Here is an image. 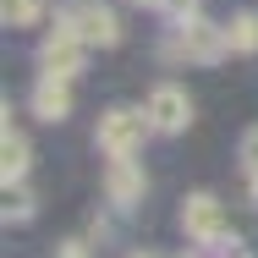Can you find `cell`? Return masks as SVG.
I'll return each instance as SVG.
<instances>
[{
    "label": "cell",
    "instance_id": "1",
    "mask_svg": "<svg viewBox=\"0 0 258 258\" xmlns=\"http://www.w3.org/2000/svg\"><path fill=\"white\" fill-rule=\"evenodd\" d=\"M165 60H198V66H220L225 55H231V33H225V22H209V17H187V22H176V33L159 44Z\"/></svg>",
    "mask_w": 258,
    "mask_h": 258
},
{
    "label": "cell",
    "instance_id": "2",
    "mask_svg": "<svg viewBox=\"0 0 258 258\" xmlns=\"http://www.w3.org/2000/svg\"><path fill=\"white\" fill-rule=\"evenodd\" d=\"M55 28H72L88 50H115L121 44V17L104 0H72V6H60L55 11Z\"/></svg>",
    "mask_w": 258,
    "mask_h": 258
},
{
    "label": "cell",
    "instance_id": "3",
    "mask_svg": "<svg viewBox=\"0 0 258 258\" xmlns=\"http://www.w3.org/2000/svg\"><path fill=\"white\" fill-rule=\"evenodd\" d=\"M181 231L192 236V242H204V247H220V253H236L242 242L231 236V225H225V209L214 192H192L187 204H181Z\"/></svg>",
    "mask_w": 258,
    "mask_h": 258
},
{
    "label": "cell",
    "instance_id": "4",
    "mask_svg": "<svg viewBox=\"0 0 258 258\" xmlns=\"http://www.w3.org/2000/svg\"><path fill=\"white\" fill-rule=\"evenodd\" d=\"M149 132H154V121H149V110H126V104H115V110H104L99 115V149L110 159L115 154H138L143 143H149Z\"/></svg>",
    "mask_w": 258,
    "mask_h": 258
},
{
    "label": "cell",
    "instance_id": "5",
    "mask_svg": "<svg viewBox=\"0 0 258 258\" xmlns=\"http://www.w3.org/2000/svg\"><path fill=\"white\" fill-rule=\"evenodd\" d=\"M143 110H149L154 132H165V138H176V132L192 126V99H187V88H176V83H159Z\"/></svg>",
    "mask_w": 258,
    "mask_h": 258
},
{
    "label": "cell",
    "instance_id": "6",
    "mask_svg": "<svg viewBox=\"0 0 258 258\" xmlns=\"http://www.w3.org/2000/svg\"><path fill=\"white\" fill-rule=\"evenodd\" d=\"M39 66H44L50 77H77V72L88 66V44H83L72 28H55L50 39L39 44Z\"/></svg>",
    "mask_w": 258,
    "mask_h": 258
},
{
    "label": "cell",
    "instance_id": "7",
    "mask_svg": "<svg viewBox=\"0 0 258 258\" xmlns=\"http://www.w3.org/2000/svg\"><path fill=\"white\" fill-rule=\"evenodd\" d=\"M143 192H149L143 165H138L132 154H115L110 170H104V198H110L115 209H132V204H143Z\"/></svg>",
    "mask_w": 258,
    "mask_h": 258
},
{
    "label": "cell",
    "instance_id": "8",
    "mask_svg": "<svg viewBox=\"0 0 258 258\" xmlns=\"http://www.w3.org/2000/svg\"><path fill=\"white\" fill-rule=\"evenodd\" d=\"M33 115H39V121H66V115H72V77H50V72H44V77H39V83H33Z\"/></svg>",
    "mask_w": 258,
    "mask_h": 258
},
{
    "label": "cell",
    "instance_id": "9",
    "mask_svg": "<svg viewBox=\"0 0 258 258\" xmlns=\"http://www.w3.org/2000/svg\"><path fill=\"white\" fill-rule=\"evenodd\" d=\"M28 165H33V143L11 126V115H6V138H0V181L6 187H17L22 176H28Z\"/></svg>",
    "mask_w": 258,
    "mask_h": 258
},
{
    "label": "cell",
    "instance_id": "10",
    "mask_svg": "<svg viewBox=\"0 0 258 258\" xmlns=\"http://www.w3.org/2000/svg\"><path fill=\"white\" fill-rule=\"evenodd\" d=\"M225 33H231V55H258V17L253 11H236L225 22Z\"/></svg>",
    "mask_w": 258,
    "mask_h": 258
},
{
    "label": "cell",
    "instance_id": "11",
    "mask_svg": "<svg viewBox=\"0 0 258 258\" xmlns=\"http://www.w3.org/2000/svg\"><path fill=\"white\" fill-rule=\"evenodd\" d=\"M33 214H39V198H33L22 181H17V187H6V225H28Z\"/></svg>",
    "mask_w": 258,
    "mask_h": 258
},
{
    "label": "cell",
    "instance_id": "12",
    "mask_svg": "<svg viewBox=\"0 0 258 258\" xmlns=\"http://www.w3.org/2000/svg\"><path fill=\"white\" fill-rule=\"evenodd\" d=\"M0 17H6V28H33L44 17V0H0Z\"/></svg>",
    "mask_w": 258,
    "mask_h": 258
},
{
    "label": "cell",
    "instance_id": "13",
    "mask_svg": "<svg viewBox=\"0 0 258 258\" xmlns=\"http://www.w3.org/2000/svg\"><path fill=\"white\" fill-rule=\"evenodd\" d=\"M236 159H242V170H247V176H258V126H253V132H242V149H236Z\"/></svg>",
    "mask_w": 258,
    "mask_h": 258
},
{
    "label": "cell",
    "instance_id": "14",
    "mask_svg": "<svg viewBox=\"0 0 258 258\" xmlns=\"http://www.w3.org/2000/svg\"><path fill=\"white\" fill-rule=\"evenodd\" d=\"M55 258H88V247H83V242H60V247H55Z\"/></svg>",
    "mask_w": 258,
    "mask_h": 258
},
{
    "label": "cell",
    "instance_id": "15",
    "mask_svg": "<svg viewBox=\"0 0 258 258\" xmlns=\"http://www.w3.org/2000/svg\"><path fill=\"white\" fill-rule=\"evenodd\" d=\"M132 6H149V11H165V0H132Z\"/></svg>",
    "mask_w": 258,
    "mask_h": 258
},
{
    "label": "cell",
    "instance_id": "16",
    "mask_svg": "<svg viewBox=\"0 0 258 258\" xmlns=\"http://www.w3.org/2000/svg\"><path fill=\"white\" fill-rule=\"evenodd\" d=\"M225 258H247V247H236V253H225Z\"/></svg>",
    "mask_w": 258,
    "mask_h": 258
},
{
    "label": "cell",
    "instance_id": "17",
    "mask_svg": "<svg viewBox=\"0 0 258 258\" xmlns=\"http://www.w3.org/2000/svg\"><path fill=\"white\" fill-rule=\"evenodd\" d=\"M253 204H258V176H253Z\"/></svg>",
    "mask_w": 258,
    "mask_h": 258
},
{
    "label": "cell",
    "instance_id": "18",
    "mask_svg": "<svg viewBox=\"0 0 258 258\" xmlns=\"http://www.w3.org/2000/svg\"><path fill=\"white\" fill-rule=\"evenodd\" d=\"M132 258H154V253H132Z\"/></svg>",
    "mask_w": 258,
    "mask_h": 258
}]
</instances>
